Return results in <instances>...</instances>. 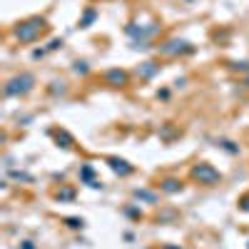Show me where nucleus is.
<instances>
[{
    "label": "nucleus",
    "mask_w": 249,
    "mask_h": 249,
    "mask_svg": "<svg viewBox=\"0 0 249 249\" xmlns=\"http://www.w3.org/2000/svg\"><path fill=\"white\" fill-rule=\"evenodd\" d=\"M43 28H45V23L35 18V20H30V23H25V25H20V28H18V37H20V40H33Z\"/></svg>",
    "instance_id": "nucleus-1"
},
{
    "label": "nucleus",
    "mask_w": 249,
    "mask_h": 249,
    "mask_svg": "<svg viewBox=\"0 0 249 249\" xmlns=\"http://www.w3.org/2000/svg\"><path fill=\"white\" fill-rule=\"evenodd\" d=\"M30 85H33V77H30V75H23V77L13 80L10 85L5 88V95H15V92H28V90H30Z\"/></svg>",
    "instance_id": "nucleus-2"
},
{
    "label": "nucleus",
    "mask_w": 249,
    "mask_h": 249,
    "mask_svg": "<svg viewBox=\"0 0 249 249\" xmlns=\"http://www.w3.org/2000/svg\"><path fill=\"white\" fill-rule=\"evenodd\" d=\"M107 80H112V82H124V72H110Z\"/></svg>",
    "instance_id": "nucleus-4"
},
{
    "label": "nucleus",
    "mask_w": 249,
    "mask_h": 249,
    "mask_svg": "<svg viewBox=\"0 0 249 249\" xmlns=\"http://www.w3.org/2000/svg\"><path fill=\"white\" fill-rule=\"evenodd\" d=\"M195 177H197V179H202V182H207V184L219 182V175H217L212 167H207V164H199V167L195 170Z\"/></svg>",
    "instance_id": "nucleus-3"
}]
</instances>
